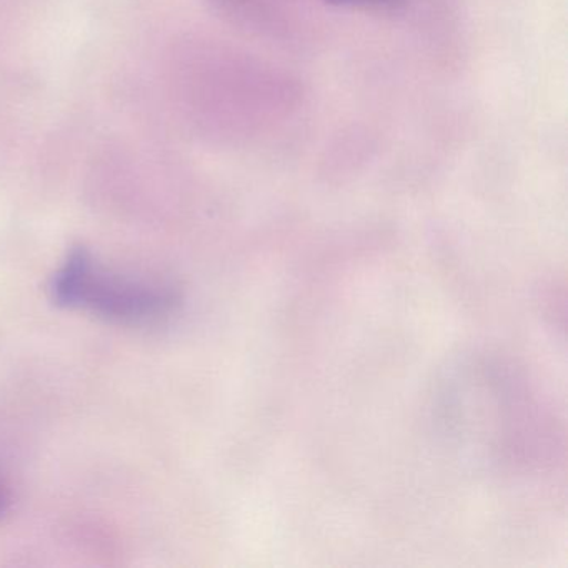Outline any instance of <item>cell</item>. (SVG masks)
Listing matches in <instances>:
<instances>
[{"label":"cell","instance_id":"1","mask_svg":"<svg viewBox=\"0 0 568 568\" xmlns=\"http://www.w3.org/2000/svg\"><path fill=\"white\" fill-rule=\"evenodd\" d=\"M54 292L61 304L119 318L154 317L169 304L168 294L161 288L112 275L85 252L69 257L55 277Z\"/></svg>","mask_w":568,"mask_h":568},{"label":"cell","instance_id":"2","mask_svg":"<svg viewBox=\"0 0 568 568\" xmlns=\"http://www.w3.org/2000/svg\"><path fill=\"white\" fill-rule=\"evenodd\" d=\"M332 4H367V2H385V0H327Z\"/></svg>","mask_w":568,"mask_h":568},{"label":"cell","instance_id":"3","mask_svg":"<svg viewBox=\"0 0 568 568\" xmlns=\"http://www.w3.org/2000/svg\"><path fill=\"white\" fill-rule=\"evenodd\" d=\"M2 504H4V501H2V494H0V507H2Z\"/></svg>","mask_w":568,"mask_h":568}]
</instances>
